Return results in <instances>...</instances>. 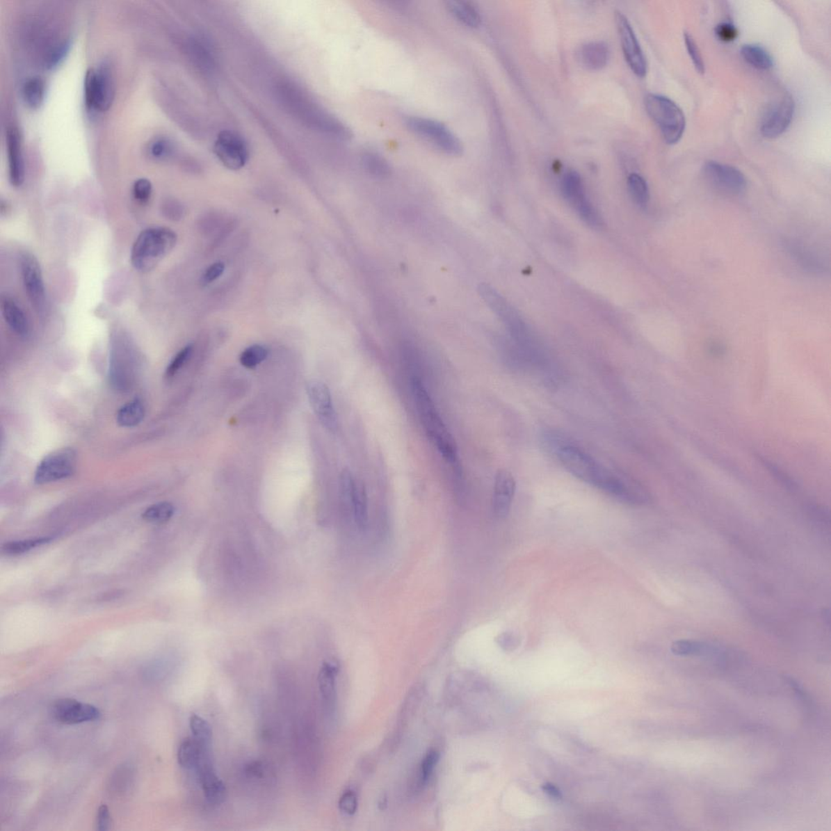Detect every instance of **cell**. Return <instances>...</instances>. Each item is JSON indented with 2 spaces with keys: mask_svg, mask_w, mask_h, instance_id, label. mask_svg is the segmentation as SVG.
<instances>
[{
  "mask_svg": "<svg viewBox=\"0 0 831 831\" xmlns=\"http://www.w3.org/2000/svg\"><path fill=\"white\" fill-rule=\"evenodd\" d=\"M70 47V42H63L60 43L59 45H57L53 48V49L48 53L46 61L47 66L48 67H52L59 64L60 60L64 59V57L66 56L67 51H69Z\"/></svg>",
  "mask_w": 831,
  "mask_h": 831,
  "instance_id": "41",
  "label": "cell"
},
{
  "mask_svg": "<svg viewBox=\"0 0 831 831\" xmlns=\"http://www.w3.org/2000/svg\"><path fill=\"white\" fill-rule=\"evenodd\" d=\"M338 673L337 665L334 663H325L321 668L318 675V684L323 698L328 708H333L337 698L335 691V677Z\"/></svg>",
  "mask_w": 831,
  "mask_h": 831,
  "instance_id": "22",
  "label": "cell"
},
{
  "mask_svg": "<svg viewBox=\"0 0 831 831\" xmlns=\"http://www.w3.org/2000/svg\"><path fill=\"white\" fill-rule=\"evenodd\" d=\"M245 774L250 777L261 779L264 775V766L259 761L252 762L249 766H247Z\"/></svg>",
  "mask_w": 831,
  "mask_h": 831,
  "instance_id": "46",
  "label": "cell"
},
{
  "mask_svg": "<svg viewBox=\"0 0 831 831\" xmlns=\"http://www.w3.org/2000/svg\"><path fill=\"white\" fill-rule=\"evenodd\" d=\"M9 178L13 186H21L25 179V166L22 154L21 135L17 129L11 127L6 136Z\"/></svg>",
  "mask_w": 831,
  "mask_h": 831,
  "instance_id": "17",
  "label": "cell"
},
{
  "mask_svg": "<svg viewBox=\"0 0 831 831\" xmlns=\"http://www.w3.org/2000/svg\"><path fill=\"white\" fill-rule=\"evenodd\" d=\"M175 508L171 503L161 502L152 505L143 514L145 522L152 524L167 523L172 518Z\"/></svg>",
  "mask_w": 831,
  "mask_h": 831,
  "instance_id": "29",
  "label": "cell"
},
{
  "mask_svg": "<svg viewBox=\"0 0 831 831\" xmlns=\"http://www.w3.org/2000/svg\"><path fill=\"white\" fill-rule=\"evenodd\" d=\"M645 106L650 118L658 126L665 143H678L686 128V120L679 106L668 97L655 94L645 96Z\"/></svg>",
  "mask_w": 831,
  "mask_h": 831,
  "instance_id": "3",
  "label": "cell"
},
{
  "mask_svg": "<svg viewBox=\"0 0 831 831\" xmlns=\"http://www.w3.org/2000/svg\"><path fill=\"white\" fill-rule=\"evenodd\" d=\"M542 789L546 793L555 799H560L562 797L561 791L556 785L551 784V782H546L542 785Z\"/></svg>",
  "mask_w": 831,
  "mask_h": 831,
  "instance_id": "49",
  "label": "cell"
},
{
  "mask_svg": "<svg viewBox=\"0 0 831 831\" xmlns=\"http://www.w3.org/2000/svg\"><path fill=\"white\" fill-rule=\"evenodd\" d=\"M765 464H766V467L768 469H769L771 471V472L776 476L777 478L779 479L781 483H784L786 487H789L791 489L795 488L796 484L793 482H792V481L789 478H787L786 476L785 475V474L782 473L779 469L775 468V466L773 465L772 464H769V463H766V462H765Z\"/></svg>",
  "mask_w": 831,
  "mask_h": 831,
  "instance_id": "47",
  "label": "cell"
},
{
  "mask_svg": "<svg viewBox=\"0 0 831 831\" xmlns=\"http://www.w3.org/2000/svg\"><path fill=\"white\" fill-rule=\"evenodd\" d=\"M556 453L557 458L568 472L597 489H601L611 473L610 469L577 446L560 445L558 446Z\"/></svg>",
  "mask_w": 831,
  "mask_h": 831,
  "instance_id": "4",
  "label": "cell"
},
{
  "mask_svg": "<svg viewBox=\"0 0 831 831\" xmlns=\"http://www.w3.org/2000/svg\"><path fill=\"white\" fill-rule=\"evenodd\" d=\"M195 770L207 800L213 805H221L226 799L227 789L225 782L216 774L210 752L203 756Z\"/></svg>",
  "mask_w": 831,
  "mask_h": 831,
  "instance_id": "15",
  "label": "cell"
},
{
  "mask_svg": "<svg viewBox=\"0 0 831 831\" xmlns=\"http://www.w3.org/2000/svg\"><path fill=\"white\" fill-rule=\"evenodd\" d=\"M670 650L677 656H701L708 654L711 649L701 641L679 640L674 641Z\"/></svg>",
  "mask_w": 831,
  "mask_h": 831,
  "instance_id": "33",
  "label": "cell"
},
{
  "mask_svg": "<svg viewBox=\"0 0 831 831\" xmlns=\"http://www.w3.org/2000/svg\"><path fill=\"white\" fill-rule=\"evenodd\" d=\"M704 175L714 187L729 194L741 193L746 188V179L740 170L730 165L709 161L704 166Z\"/></svg>",
  "mask_w": 831,
  "mask_h": 831,
  "instance_id": "11",
  "label": "cell"
},
{
  "mask_svg": "<svg viewBox=\"0 0 831 831\" xmlns=\"http://www.w3.org/2000/svg\"><path fill=\"white\" fill-rule=\"evenodd\" d=\"M152 193V184L147 179H138L134 184V195L142 203L147 202Z\"/></svg>",
  "mask_w": 831,
  "mask_h": 831,
  "instance_id": "39",
  "label": "cell"
},
{
  "mask_svg": "<svg viewBox=\"0 0 831 831\" xmlns=\"http://www.w3.org/2000/svg\"><path fill=\"white\" fill-rule=\"evenodd\" d=\"M207 752H210V748L203 747L195 738L184 739L178 750L179 764L186 769H196L202 757Z\"/></svg>",
  "mask_w": 831,
  "mask_h": 831,
  "instance_id": "20",
  "label": "cell"
},
{
  "mask_svg": "<svg viewBox=\"0 0 831 831\" xmlns=\"http://www.w3.org/2000/svg\"><path fill=\"white\" fill-rule=\"evenodd\" d=\"M516 492V481L507 469H499L495 476L493 511L499 518L506 517L511 509Z\"/></svg>",
  "mask_w": 831,
  "mask_h": 831,
  "instance_id": "16",
  "label": "cell"
},
{
  "mask_svg": "<svg viewBox=\"0 0 831 831\" xmlns=\"http://www.w3.org/2000/svg\"><path fill=\"white\" fill-rule=\"evenodd\" d=\"M562 193L568 202L575 209L588 201L581 177L575 171L568 172L563 177Z\"/></svg>",
  "mask_w": 831,
  "mask_h": 831,
  "instance_id": "21",
  "label": "cell"
},
{
  "mask_svg": "<svg viewBox=\"0 0 831 831\" xmlns=\"http://www.w3.org/2000/svg\"><path fill=\"white\" fill-rule=\"evenodd\" d=\"M145 412L143 403L138 398H135L120 408L116 415V421L120 426L134 427L143 421Z\"/></svg>",
  "mask_w": 831,
  "mask_h": 831,
  "instance_id": "25",
  "label": "cell"
},
{
  "mask_svg": "<svg viewBox=\"0 0 831 831\" xmlns=\"http://www.w3.org/2000/svg\"><path fill=\"white\" fill-rule=\"evenodd\" d=\"M52 713L58 722L67 725L95 721L100 717L98 708L72 698L58 700L53 704Z\"/></svg>",
  "mask_w": 831,
  "mask_h": 831,
  "instance_id": "13",
  "label": "cell"
},
{
  "mask_svg": "<svg viewBox=\"0 0 831 831\" xmlns=\"http://www.w3.org/2000/svg\"><path fill=\"white\" fill-rule=\"evenodd\" d=\"M810 512L812 515H813V517L816 519V522H821V524H830V515L828 512L825 511L824 508H821L818 506L811 507Z\"/></svg>",
  "mask_w": 831,
  "mask_h": 831,
  "instance_id": "48",
  "label": "cell"
},
{
  "mask_svg": "<svg viewBox=\"0 0 831 831\" xmlns=\"http://www.w3.org/2000/svg\"><path fill=\"white\" fill-rule=\"evenodd\" d=\"M615 19L627 63L636 76H645L647 62L629 19L620 11L615 12Z\"/></svg>",
  "mask_w": 831,
  "mask_h": 831,
  "instance_id": "9",
  "label": "cell"
},
{
  "mask_svg": "<svg viewBox=\"0 0 831 831\" xmlns=\"http://www.w3.org/2000/svg\"><path fill=\"white\" fill-rule=\"evenodd\" d=\"M172 152V143L165 138H159L150 144V154L154 159H162L169 156Z\"/></svg>",
  "mask_w": 831,
  "mask_h": 831,
  "instance_id": "38",
  "label": "cell"
},
{
  "mask_svg": "<svg viewBox=\"0 0 831 831\" xmlns=\"http://www.w3.org/2000/svg\"><path fill=\"white\" fill-rule=\"evenodd\" d=\"M225 270V265L221 261L216 262L209 266L205 273L203 275V281L207 284L212 283L216 281L223 275Z\"/></svg>",
  "mask_w": 831,
  "mask_h": 831,
  "instance_id": "44",
  "label": "cell"
},
{
  "mask_svg": "<svg viewBox=\"0 0 831 831\" xmlns=\"http://www.w3.org/2000/svg\"><path fill=\"white\" fill-rule=\"evenodd\" d=\"M192 351L193 347L191 345H188V346L184 347L176 355V356L174 357L167 368L166 376L168 378H172L176 376L179 369H181L184 366V364L188 362Z\"/></svg>",
  "mask_w": 831,
  "mask_h": 831,
  "instance_id": "35",
  "label": "cell"
},
{
  "mask_svg": "<svg viewBox=\"0 0 831 831\" xmlns=\"http://www.w3.org/2000/svg\"><path fill=\"white\" fill-rule=\"evenodd\" d=\"M111 819L108 807L102 805L97 814V830L106 831L111 828Z\"/></svg>",
  "mask_w": 831,
  "mask_h": 831,
  "instance_id": "43",
  "label": "cell"
},
{
  "mask_svg": "<svg viewBox=\"0 0 831 831\" xmlns=\"http://www.w3.org/2000/svg\"><path fill=\"white\" fill-rule=\"evenodd\" d=\"M22 92L27 105L32 108H38L45 99V81L40 76L31 77L24 84Z\"/></svg>",
  "mask_w": 831,
  "mask_h": 831,
  "instance_id": "27",
  "label": "cell"
},
{
  "mask_svg": "<svg viewBox=\"0 0 831 831\" xmlns=\"http://www.w3.org/2000/svg\"><path fill=\"white\" fill-rule=\"evenodd\" d=\"M795 113V102L791 96H786L773 106L763 120L761 133L766 138L780 137L789 128Z\"/></svg>",
  "mask_w": 831,
  "mask_h": 831,
  "instance_id": "14",
  "label": "cell"
},
{
  "mask_svg": "<svg viewBox=\"0 0 831 831\" xmlns=\"http://www.w3.org/2000/svg\"><path fill=\"white\" fill-rule=\"evenodd\" d=\"M439 753L436 750H430L427 753L421 762L420 780L421 784H426L430 780L435 768L439 760Z\"/></svg>",
  "mask_w": 831,
  "mask_h": 831,
  "instance_id": "36",
  "label": "cell"
},
{
  "mask_svg": "<svg viewBox=\"0 0 831 831\" xmlns=\"http://www.w3.org/2000/svg\"><path fill=\"white\" fill-rule=\"evenodd\" d=\"M76 455L72 449L53 451L38 465L35 483L45 485L71 477L75 472Z\"/></svg>",
  "mask_w": 831,
  "mask_h": 831,
  "instance_id": "6",
  "label": "cell"
},
{
  "mask_svg": "<svg viewBox=\"0 0 831 831\" xmlns=\"http://www.w3.org/2000/svg\"><path fill=\"white\" fill-rule=\"evenodd\" d=\"M307 394L310 405L321 423L334 433L338 430L339 421L328 387L323 382L314 380L308 384Z\"/></svg>",
  "mask_w": 831,
  "mask_h": 831,
  "instance_id": "12",
  "label": "cell"
},
{
  "mask_svg": "<svg viewBox=\"0 0 831 831\" xmlns=\"http://www.w3.org/2000/svg\"><path fill=\"white\" fill-rule=\"evenodd\" d=\"M267 355H268V351L265 347L259 344L252 345L243 351L240 362L243 366L252 369L265 361Z\"/></svg>",
  "mask_w": 831,
  "mask_h": 831,
  "instance_id": "34",
  "label": "cell"
},
{
  "mask_svg": "<svg viewBox=\"0 0 831 831\" xmlns=\"http://www.w3.org/2000/svg\"><path fill=\"white\" fill-rule=\"evenodd\" d=\"M358 806L357 794L353 791H345L340 797L339 807L340 810L348 815L356 814Z\"/></svg>",
  "mask_w": 831,
  "mask_h": 831,
  "instance_id": "40",
  "label": "cell"
},
{
  "mask_svg": "<svg viewBox=\"0 0 831 831\" xmlns=\"http://www.w3.org/2000/svg\"><path fill=\"white\" fill-rule=\"evenodd\" d=\"M378 806H379V808H380V809H382V810L384 809V808H385V807L387 806V799L385 798V797H383V798H381L380 800H379Z\"/></svg>",
  "mask_w": 831,
  "mask_h": 831,
  "instance_id": "51",
  "label": "cell"
},
{
  "mask_svg": "<svg viewBox=\"0 0 831 831\" xmlns=\"http://www.w3.org/2000/svg\"><path fill=\"white\" fill-rule=\"evenodd\" d=\"M628 187L630 195L636 204L640 207L647 205L650 200V191L645 179L636 173L631 174L628 179Z\"/></svg>",
  "mask_w": 831,
  "mask_h": 831,
  "instance_id": "31",
  "label": "cell"
},
{
  "mask_svg": "<svg viewBox=\"0 0 831 831\" xmlns=\"http://www.w3.org/2000/svg\"><path fill=\"white\" fill-rule=\"evenodd\" d=\"M684 42L695 67H696V70L698 71L699 74H704V64L701 56V53H700L697 43L695 42L693 37L690 35L688 32L684 33Z\"/></svg>",
  "mask_w": 831,
  "mask_h": 831,
  "instance_id": "37",
  "label": "cell"
},
{
  "mask_svg": "<svg viewBox=\"0 0 831 831\" xmlns=\"http://www.w3.org/2000/svg\"><path fill=\"white\" fill-rule=\"evenodd\" d=\"M578 59L586 69L599 71L606 66L610 59V49L606 43L601 41L590 42L581 47Z\"/></svg>",
  "mask_w": 831,
  "mask_h": 831,
  "instance_id": "18",
  "label": "cell"
},
{
  "mask_svg": "<svg viewBox=\"0 0 831 831\" xmlns=\"http://www.w3.org/2000/svg\"><path fill=\"white\" fill-rule=\"evenodd\" d=\"M741 56L751 66L760 70H769L774 66V60L765 48L756 45H743Z\"/></svg>",
  "mask_w": 831,
  "mask_h": 831,
  "instance_id": "24",
  "label": "cell"
},
{
  "mask_svg": "<svg viewBox=\"0 0 831 831\" xmlns=\"http://www.w3.org/2000/svg\"><path fill=\"white\" fill-rule=\"evenodd\" d=\"M448 8L451 14L464 25L471 28L480 26L481 16L479 12L472 4L465 1L448 2Z\"/></svg>",
  "mask_w": 831,
  "mask_h": 831,
  "instance_id": "26",
  "label": "cell"
},
{
  "mask_svg": "<svg viewBox=\"0 0 831 831\" xmlns=\"http://www.w3.org/2000/svg\"><path fill=\"white\" fill-rule=\"evenodd\" d=\"M115 87L110 70L106 66L86 72L84 97L86 108L90 111H105L113 103Z\"/></svg>",
  "mask_w": 831,
  "mask_h": 831,
  "instance_id": "5",
  "label": "cell"
},
{
  "mask_svg": "<svg viewBox=\"0 0 831 831\" xmlns=\"http://www.w3.org/2000/svg\"><path fill=\"white\" fill-rule=\"evenodd\" d=\"M177 236L168 227H150L140 233L131 251V264L140 272L152 271L173 250Z\"/></svg>",
  "mask_w": 831,
  "mask_h": 831,
  "instance_id": "2",
  "label": "cell"
},
{
  "mask_svg": "<svg viewBox=\"0 0 831 831\" xmlns=\"http://www.w3.org/2000/svg\"><path fill=\"white\" fill-rule=\"evenodd\" d=\"M353 514L357 526L364 529L368 526L369 510L366 487L362 482L356 480L353 499Z\"/></svg>",
  "mask_w": 831,
  "mask_h": 831,
  "instance_id": "23",
  "label": "cell"
},
{
  "mask_svg": "<svg viewBox=\"0 0 831 831\" xmlns=\"http://www.w3.org/2000/svg\"><path fill=\"white\" fill-rule=\"evenodd\" d=\"M193 738L201 743L203 747L211 748L212 741V729L210 724L205 719L193 713L189 719Z\"/></svg>",
  "mask_w": 831,
  "mask_h": 831,
  "instance_id": "32",
  "label": "cell"
},
{
  "mask_svg": "<svg viewBox=\"0 0 831 831\" xmlns=\"http://www.w3.org/2000/svg\"><path fill=\"white\" fill-rule=\"evenodd\" d=\"M709 353H711L713 357H722L724 353H725V348L721 346L720 344H712L711 346L709 347Z\"/></svg>",
  "mask_w": 831,
  "mask_h": 831,
  "instance_id": "50",
  "label": "cell"
},
{
  "mask_svg": "<svg viewBox=\"0 0 831 831\" xmlns=\"http://www.w3.org/2000/svg\"><path fill=\"white\" fill-rule=\"evenodd\" d=\"M52 540V538L47 537L27 539V540L8 542L3 546L2 551L8 556H20L31 551L33 549L45 545V544L49 543Z\"/></svg>",
  "mask_w": 831,
  "mask_h": 831,
  "instance_id": "28",
  "label": "cell"
},
{
  "mask_svg": "<svg viewBox=\"0 0 831 831\" xmlns=\"http://www.w3.org/2000/svg\"><path fill=\"white\" fill-rule=\"evenodd\" d=\"M20 264L24 288L28 298L36 312L45 315L47 309V301L40 262L35 256L25 252L21 257Z\"/></svg>",
  "mask_w": 831,
  "mask_h": 831,
  "instance_id": "8",
  "label": "cell"
},
{
  "mask_svg": "<svg viewBox=\"0 0 831 831\" xmlns=\"http://www.w3.org/2000/svg\"><path fill=\"white\" fill-rule=\"evenodd\" d=\"M406 124L412 132L430 140L445 153L451 155L462 153L459 139L443 124L426 118H408Z\"/></svg>",
  "mask_w": 831,
  "mask_h": 831,
  "instance_id": "7",
  "label": "cell"
},
{
  "mask_svg": "<svg viewBox=\"0 0 831 831\" xmlns=\"http://www.w3.org/2000/svg\"><path fill=\"white\" fill-rule=\"evenodd\" d=\"M213 153L230 170H240L249 160V149L241 136L229 130L222 131L213 145Z\"/></svg>",
  "mask_w": 831,
  "mask_h": 831,
  "instance_id": "10",
  "label": "cell"
},
{
  "mask_svg": "<svg viewBox=\"0 0 831 831\" xmlns=\"http://www.w3.org/2000/svg\"><path fill=\"white\" fill-rule=\"evenodd\" d=\"M716 35L719 40L724 42L735 41L739 35L736 27L731 23L723 22L716 28Z\"/></svg>",
  "mask_w": 831,
  "mask_h": 831,
  "instance_id": "42",
  "label": "cell"
},
{
  "mask_svg": "<svg viewBox=\"0 0 831 831\" xmlns=\"http://www.w3.org/2000/svg\"><path fill=\"white\" fill-rule=\"evenodd\" d=\"M362 164L369 174L378 178H385L391 173L390 165L387 160L376 153L364 154Z\"/></svg>",
  "mask_w": 831,
  "mask_h": 831,
  "instance_id": "30",
  "label": "cell"
},
{
  "mask_svg": "<svg viewBox=\"0 0 831 831\" xmlns=\"http://www.w3.org/2000/svg\"><path fill=\"white\" fill-rule=\"evenodd\" d=\"M497 643L505 650H512L517 647L519 638L512 633H503L498 636Z\"/></svg>",
  "mask_w": 831,
  "mask_h": 831,
  "instance_id": "45",
  "label": "cell"
},
{
  "mask_svg": "<svg viewBox=\"0 0 831 831\" xmlns=\"http://www.w3.org/2000/svg\"><path fill=\"white\" fill-rule=\"evenodd\" d=\"M412 389L417 410L426 435L446 462L453 467H459L458 445L423 382L419 378H413Z\"/></svg>",
  "mask_w": 831,
  "mask_h": 831,
  "instance_id": "1",
  "label": "cell"
},
{
  "mask_svg": "<svg viewBox=\"0 0 831 831\" xmlns=\"http://www.w3.org/2000/svg\"><path fill=\"white\" fill-rule=\"evenodd\" d=\"M1 311L4 320L13 332L20 337H26L30 325L25 313L16 301L10 298H3Z\"/></svg>",
  "mask_w": 831,
  "mask_h": 831,
  "instance_id": "19",
  "label": "cell"
}]
</instances>
